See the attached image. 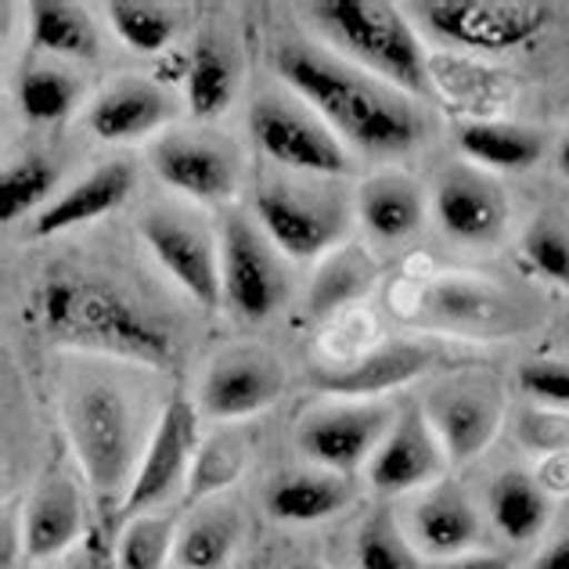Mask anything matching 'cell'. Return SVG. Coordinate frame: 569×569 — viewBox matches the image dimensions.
I'll list each match as a JSON object with an SVG mask.
<instances>
[{"label":"cell","instance_id":"cell-44","mask_svg":"<svg viewBox=\"0 0 569 569\" xmlns=\"http://www.w3.org/2000/svg\"><path fill=\"white\" fill-rule=\"evenodd\" d=\"M66 569H116V562L109 559V551H101L98 545H91L87 551H80V559H72Z\"/></svg>","mask_w":569,"mask_h":569},{"label":"cell","instance_id":"cell-15","mask_svg":"<svg viewBox=\"0 0 569 569\" xmlns=\"http://www.w3.org/2000/svg\"><path fill=\"white\" fill-rule=\"evenodd\" d=\"M284 393V368L274 353L242 347L220 353L199 386V411L213 422H238L267 411Z\"/></svg>","mask_w":569,"mask_h":569},{"label":"cell","instance_id":"cell-19","mask_svg":"<svg viewBox=\"0 0 569 569\" xmlns=\"http://www.w3.org/2000/svg\"><path fill=\"white\" fill-rule=\"evenodd\" d=\"M177 116V101L167 87L152 80L127 77L109 83L87 109V127L109 144H130L156 133Z\"/></svg>","mask_w":569,"mask_h":569},{"label":"cell","instance_id":"cell-35","mask_svg":"<svg viewBox=\"0 0 569 569\" xmlns=\"http://www.w3.org/2000/svg\"><path fill=\"white\" fill-rule=\"evenodd\" d=\"M357 569H422V551L415 548L411 533L389 512H376L361 522L353 541Z\"/></svg>","mask_w":569,"mask_h":569},{"label":"cell","instance_id":"cell-4","mask_svg":"<svg viewBox=\"0 0 569 569\" xmlns=\"http://www.w3.org/2000/svg\"><path fill=\"white\" fill-rule=\"evenodd\" d=\"M62 415L80 472L98 493V501L123 505L133 476H138L133 461L144 455L133 403L112 382L80 379L66 389Z\"/></svg>","mask_w":569,"mask_h":569},{"label":"cell","instance_id":"cell-29","mask_svg":"<svg viewBox=\"0 0 569 569\" xmlns=\"http://www.w3.org/2000/svg\"><path fill=\"white\" fill-rule=\"evenodd\" d=\"M379 281V263L368 257L361 246H339L328 252L318 274L310 281L307 307L313 318H332L336 310L365 299Z\"/></svg>","mask_w":569,"mask_h":569},{"label":"cell","instance_id":"cell-34","mask_svg":"<svg viewBox=\"0 0 569 569\" xmlns=\"http://www.w3.org/2000/svg\"><path fill=\"white\" fill-rule=\"evenodd\" d=\"M58 188V170L51 159L43 156H22L0 177V220H22L33 209H48L54 199L51 191Z\"/></svg>","mask_w":569,"mask_h":569},{"label":"cell","instance_id":"cell-23","mask_svg":"<svg viewBox=\"0 0 569 569\" xmlns=\"http://www.w3.org/2000/svg\"><path fill=\"white\" fill-rule=\"evenodd\" d=\"M184 77H188L184 94L191 116L209 123V119H220L228 112L238 98V87H242V54H238V48L220 29H206L194 40Z\"/></svg>","mask_w":569,"mask_h":569},{"label":"cell","instance_id":"cell-17","mask_svg":"<svg viewBox=\"0 0 569 569\" xmlns=\"http://www.w3.org/2000/svg\"><path fill=\"white\" fill-rule=\"evenodd\" d=\"M432 217L458 246H498L508 228V199L483 170H447L432 191Z\"/></svg>","mask_w":569,"mask_h":569},{"label":"cell","instance_id":"cell-1","mask_svg":"<svg viewBox=\"0 0 569 569\" xmlns=\"http://www.w3.org/2000/svg\"><path fill=\"white\" fill-rule=\"evenodd\" d=\"M278 77L339 133V141H350L361 152L403 156L426 141L429 123L415 98L325 48L284 43L278 51Z\"/></svg>","mask_w":569,"mask_h":569},{"label":"cell","instance_id":"cell-3","mask_svg":"<svg viewBox=\"0 0 569 569\" xmlns=\"http://www.w3.org/2000/svg\"><path fill=\"white\" fill-rule=\"evenodd\" d=\"M307 14L328 43L347 54V62L371 72L382 83L397 87L408 98H429V58L411 19L397 4L379 0H321Z\"/></svg>","mask_w":569,"mask_h":569},{"label":"cell","instance_id":"cell-36","mask_svg":"<svg viewBox=\"0 0 569 569\" xmlns=\"http://www.w3.org/2000/svg\"><path fill=\"white\" fill-rule=\"evenodd\" d=\"M522 260L533 274L559 284L569 292V217L566 213H541L530 220L519 242Z\"/></svg>","mask_w":569,"mask_h":569},{"label":"cell","instance_id":"cell-14","mask_svg":"<svg viewBox=\"0 0 569 569\" xmlns=\"http://www.w3.org/2000/svg\"><path fill=\"white\" fill-rule=\"evenodd\" d=\"M156 177L167 188L188 194L191 202L220 206L238 191V152L228 141L206 138V133H162L148 148Z\"/></svg>","mask_w":569,"mask_h":569},{"label":"cell","instance_id":"cell-41","mask_svg":"<svg viewBox=\"0 0 569 569\" xmlns=\"http://www.w3.org/2000/svg\"><path fill=\"white\" fill-rule=\"evenodd\" d=\"M537 483L545 487L548 498H551V493H569V451L545 458L541 472H537Z\"/></svg>","mask_w":569,"mask_h":569},{"label":"cell","instance_id":"cell-7","mask_svg":"<svg viewBox=\"0 0 569 569\" xmlns=\"http://www.w3.org/2000/svg\"><path fill=\"white\" fill-rule=\"evenodd\" d=\"M257 223L281 257L318 260L339 249L350 228V209L321 188L274 181L257 191Z\"/></svg>","mask_w":569,"mask_h":569},{"label":"cell","instance_id":"cell-26","mask_svg":"<svg viewBox=\"0 0 569 569\" xmlns=\"http://www.w3.org/2000/svg\"><path fill=\"white\" fill-rule=\"evenodd\" d=\"M353 501V483L332 469H299L278 476L267 490V512L281 522H321Z\"/></svg>","mask_w":569,"mask_h":569},{"label":"cell","instance_id":"cell-42","mask_svg":"<svg viewBox=\"0 0 569 569\" xmlns=\"http://www.w3.org/2000/svg\"><path fill=\"white\" fill-rule=\"evenodd\" d=\"M533 569H569V533H559L556 541H548L541 556L533 559Z\"/></svg>","mask_w":569,"mask_h":569},{"label":"cell","instance_id":"cell-28","mask_svg":"<svg viewBox=\"0 0 569 569\" xmlns=\"http://www.w3.org/2000/svg\"><path fill=\"white\" fill-rule=\"evenodd\" d=\"M29 43L40 54L94 62L101 54L98 22L69 0H33L29 4Z\"/></svg>","mask_w":569,"mask_h":569},{"label":"cell","instance_id":"cell-5","mask_svg":"<svg viewBox=\"0 0 569 569\" xmlns=\"http://www.w3.org/2000/svg\"><path fill=\"white\" fill-rule=\"evenodd\" d=\"M389 303L411 325L469 332L476 339H498L522 328V307L498 284L472 274H440L429 281H403L389 292Z\"/></svg>","mask_w":569,"mask_h":569},{"label":"cell","instance_id":"cell-25","mask_svg":"<svg viewBox=\"0 0 569 569\" xmlns=\"http://www.w3.org/2000/svg\"><path fill=\"white\" fill-rule=\"evenodd\" d=\"M458 148L479 170L522 173L545 159L548 138H545V130H537V127L483 119V123H469L458 130Z\"/></svg>","mask_w":569,"mask_h":569},{"label":"cell","instance_id":"cell-18","mask_svg":"<svg viewBox=\"0 0 569 569\" xmlns=\"http://www.w3.org/2000/svg\"><path fill=\"white\" fill-rule=\"evenodd\" d=\"M451 466L432 432L422 408H403L393 429L386 432L376 458L368 461V483L379 493H411L437 487L443 469Z\"/></svg>","mask_w":569,"mask_h":569},{"label":"cell","instance_id":"cell-46","mask_svg":"<svg viewBox=\"0 0 569 569\" xmlns=\"http://www.w3.org/2000/svg\"><path fill=\"white\" fill-rule=\"evenodd\" d=\"M289 569H325L321 562H310V559H299V562H292Z\"/></svg>","mask_w":569,"mask_h":569},{"label":"cell","instance_id":"cell-38","mask_svg":"<svg viewBox=\"0 0 569 569\" xmlns=\"http://www.w3.org/2000/svg\"><path fill=\"white\" fill-rule=\"evenodd\" d=\"M516 437L527 451L551 458L569 451V411H551V408H530L519 415Z\"/></svg>","mask_w":569,"mask_h":569},{"label":"cell","instance_id":"cell-13","mask_svg":"<svg viewBox=\"0 0 569 569\" xmlns=\"http://www.w3.org/2000/svg\"><path fill=\"white\" fill-rule=\"evenodd\" d=\"M422 411L451 466L479 458L505 426V397L490 379H455L432 389Z\"/></svg>","mask_w":569,"mask_h":569},{"label":"cell","instance_id":"cell-12","mask_svg":"<svg viewBox=\"0 0 569 569\" xmlns=\"http://www.w3.org/2000/svg\"><path fill=\"white\" fill-rule=\"evenodd\" d=\"M199 447V408L184 397H173L159 418L152 440L144 443L138 476H133L127 501L119 505V519L130 522L144 512H159V505H167L177 490H184Z\"/></svg>","mask_w":569,"mask_h":569},{"label":"cell","instance_id":"cell-9","mask_svg":"<svg viewBox=\"0 0 569 569\" xmlns=\"http://www.w3.org/2000/svg\"><path fill=\"white\" fill-rule=\"evenodd\" d=\"M220 289L223 303L242 321H267L289 296L281 252L260 223L228 217L220 231Z\"/></svg>","mask_w":569,"mask_h":569},{"label":"cell","instance_id":"cell-2","mask_svg":"<svg viewBox=\"0 0 569 569\" xmlns=\"http://www.w3.org/2000/svg\"><path fill=\"white\" fill-rule=\"evenodd\" d=\"M37 321L54 342L123 357L148 368L177 361V336L112 281L54 274L37 292Z\"/></svg>","mask_w":569,"mask_h":569},{"label":"cell","instance_id":"cell-40","mask_svg":"<svg viewBox=\"0 0 569 569\" xmlns=\"http://www.w3.org/2000/svg\"><path fill=\"white\" fill-rule=\"evenodd\" d=\"M19 551L26 556L22 522H19V516H14V508H4V522H0V569H22Z\"/></svg>","mask_w":569,"mask_h":569},{"label":"cell","instance_id":"cell-32","mask_svg":"<svg viewBox=\"0 0 569 569\" xmlns=\"http://www.w3.org/2000/svg\"><path fill=\"white\" fill-rule=\"evenodd\" d=\"M246 469H249L246 440L234 437V432H213L209 440H202L199 455H194V466L188 472V487H184V501L202 505L209 498H217V493L234 487L238 476Z\"/></svg>","mask_w":569,"mask_h":569},{"label":"cell","instance_id":"cell-11","mask_svg":"<svg viewBox=\"0 0 569 569\" xmlns=\"http://www.w3.org/2000/svg\"><path fill=\"white\" fill-rule=\"evenodd\" d=\"M397 415L376 400H339L328 408L307 411L296 426V447L303 451L318 469H332L350 476L357 469H368L376 458L386 432L393 429Z\"/></svg>","mask_w":569,"mask_h":569},{"label":"cell","instance_id":"cell-6","mask_svg":"<svg viewBox=\"0 0 569 569\" xmlns=\"http://www.w3.org/2000/svg\"><path fill=\"white\" fill-rule=\"evenodd\" d=\"M411 11L429 37L483 54L516 51L551 22V8L533 0H426Z\"/></svg>","mask_w":569,"mask_h":569},{"label":"cell","instance_id":"cell-33","mask_svg":"<svg viewBox=\"0 0 569 569\" xmlns=\"http://www.w3.org/2000/svg\"><path fill=\"white\" fill-rule=\"evenodd\" d=\"M104 14H109L116 40L133 54L167 51L177 40V29H181V19L170 8L148 4V0H112Z\"/></svg>","mask_w":569,"mask_h":569},{"label":"cell","instance_id":"cell-8","mask_svg":"<svg viewBox=\"0 0 569 569\" xmlns=\"http://www.w3.org/2000/svg\"><path fill=\"white\" fill-rule=\"evenodd\" d=\"M249 130L252 141L260 144V152L289 170L336 177L350 173L353 167L339 133L313 109H303L299 98L260 94L249 109Z\"/></svg>","mask_w":569,"mask_h":569},{"label":"cell","instance_id":"cell-21","mask_svg":"<svg viewBox=\"0 0 569 569\" xmlns=\"http://www.w3.org/2000/svg\"><path fill=\"white\" fill-rule=\"evenodd\" d=\"M26 559L48 562L66 556L83 537V493L66 476H43L22 512Z\"/></svg>","mask_w":569,"mask_h":569},{"label":"cell","instance_id":"cell-37","mask_svg":"<svg viewBox=\"0 0 569 569\" xmlns=\"http://www.w3.org/2000/svg\"><path fill=\"white\" fill-rule=\"evenodd\" d=\"M177 522L162 512L130 519L116 545V569H162L173 559Z\"/></svg>","mask_w":569,"mask_h":569},{"label":"cell","instance_id":"cell-30","mask_svg":"<svg viewBox=\"0 0 569 569\" xmlns=\"http://www.w3.org/2000/svg\"><path fill=\"white\" fill-rule=\"evenodd\" d=\"M238 541H242V516L231 505H206L177 530L173 562L177 569H223Z\"/></svg>","mask_w":569,"mask_h":569},{"label":"cell","instance_id":"cell-20","mask_svg":"<svg viewBox=\"0 0 569 569\" xmlns=\"http://www.w3.org/2000/svg\"><path fill=\"white\" fill-rule=\"evenodd\" d=\"M483 522L472 498L455 483H437L411 508V541L422 556L451 562L476 551Z\"/></svg>","mask_w":569,"mask_h":569},{"label":"cell","instance_id":"cell-10","mask_svg":"<svg viewBox=\"0 0 569 569\" xmlns=\"http://www.w3.org/2000/svg\"><path fill=\"white\" fill-rule=\"evenodd\" d=\"M138 234L191 299L202 307L220 303V242L202 217L177 206H152L138 217Z\"/></svg>","mask_w":569,"mask_h":569},{"label":"cell","instance_id":"cell-16","mask_svg":"<svg viewBox=\"0 0 569 569\" xmlns=\"http://www.w3.org/2000/svg\"><path fill=\"white\" fill-rule=\"evenodd\" d=\"M440 361L437 347L418 339H397L347 365H328L310 371V386L318 393H332L339 400H376L403 389L426 376Z\"/></svg>","mask_w":569,"mask_h":569},{"label":"cell","instance_id":"cell-39","mask_svg":"<svg viewBox=\"0 0 569 569\" xmlns=\"http://www.w3.org/2000/svg\"><path fill=\"white\" fill-rule=\"evenodd\" d=\"M519 389L537 400V408L569 411V361L541 357L519 368Z\"/></svg>","mask_w":569,"mask_h":569},{"label":"cell","instance_id":"cell-31","mask_svg":"<svg viewBox=\"0 0 569 569\" xmlns=\"http://www.w3.org/2000/svg\"><path fill=\"white\" fill-rule=\"evenodd\" d=\"M80 98V80L69 69L51 62H29L19 72V83H14V101H19V112L29 123H62L66 116L77 112Z\"/></svg>","mask_w":569,"mask_h":569},{"label":"cell","instance_id":"cell-24","mask_svg":"<svg viewBox=\"0 0 569 569\" xmlns=\"http://www.w3.org/2000/svg\"><path fill=\"white\" fill-rule=\"evenodd\" d=\"M357 217L379 238V242H408L426 223V199L411 177L403 173H376L357 191Z\"/></svg>","mask_w":569,"mask_h":569},{"label":"cell","instance_id":"cell-27","mask_svg":"<svg viewBox=\"0 0 569 569\" xmlns=\"http://www.w3.org/2000/svg\"><path fill=\"white\" fill-rule=\"evenodd\" d=\"M487 508L498 533L512 545L537 541L551 519V498L545 487L537 483V476L519 469H505L493 476L487 490Z\"/></svg>","mask_w":569,"mask_h":569},{"label":"cell","instance_id":"cell-43","mask_svg":"<svg viewBox=\"0 0 569 569\" xmlns=\"http://www.w3.org/2000/svg\"><path fill=\"white\" fill-rule=\"evenodd\" d=\"M440 569H512V566H508L501 556H490V551H469V556L443 562Z\"/></svg>","mask_w":569,"mask_h":569},{"label":"cell","instance_id":"cell-45","mask_svg":"<svg viewBox=\"0 0 569 569\" xmlns=\"http://www.w3.org/2000/svg\"><path fill=\"white\" fill-rule=\"evenodd\" d=\"M556 173L569 181V130L562 133L559 144H556Z\"/></svg>","mask_w":569,"mask_h":569},{"label":"cell","instance_id":"cell-22","mask_svg":"<svg viewBox=\"0 0 569 569\" xmlns=\"http://www.w3.org/2000/svg\"><path fill=\"white\" fill-rule=\"evenodd\" d=\"M133 184H138V170H133L127 159L104 162V167L91 170L83 181L62 191L48 209H43V213L33 220V234L51 238V234H62L69 228H80V223H91L104 213H112V209H119L130 199Z\"/></svg>","mask_w":569,"mask_h":569}]
</instances>
